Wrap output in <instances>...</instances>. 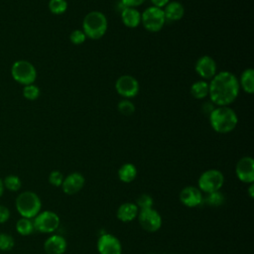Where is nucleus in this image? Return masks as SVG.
<instances>
[{"label": "nucleus", "mask_w": 254, "mask_h": 254, "mask_svg": "<svg viewBox=\"0 0 254 254\" xmlns=\"http://www.w3.org/2000/svg\"><path fill=\"white\" fill-rule=\"evenodd\" d=\"M238 93V79L230 71L216 73L208 83V95L210 101L215 105L227 106L236 99Z\"/></svg>", "instance_id": "1"}, {"label": "nucleus", "mask_w": 254, "mask_h": 254, "mask_svg": "<svg viewBox=\"0 0 254 254\" xmlns=\"http://www.w3.org/2000/svg\"><path fill=\"white\" fill-rule=\"evenodd\" d=\"M209 122L215 132L226 134L235 129L238 118L235 111L230 107L218 106L209 114Z\"/></svg>", "instance_id": "2"}, {"label": "nucleus", "mask_w": 254, "mask_h": 254, "mask_svg": "<svg viewBox=\"0 0 254 254\" xmlns=\"http://www.w3.org/2000/svg\"><path fill=\"white\" fill-rule=\"evenodd\" d=\"M107 25V19L103 13L91 11L83 18L82 31L87 38L98 40L106 33Z\"/></svg>", "instance_id": "3"}, {"label": "nucleus", "mask_w": 254, "mask_h": 254, "mask_svg": "<svg viewBox=\"0 0 254 254\" xmlns=\"http://www.w3.org/2000/svg\"><path fill=\"white\" fill-rule=\"evenodd\" d=\"M15 205L22 217L32 219L41 211L42 201L36 192L26 190L17 196Z\"/></svg>", "instance_id": "4"}, {"label": "nucleus", "mask_w": 254, "mask_h": 254, "mask_svg": "<svg viewBox=\"0 0 254 254\" xmlns=\"http://www.w3.org/2000/svg\"><path fill=\"white\" fill-rule=\"evenodd\" d=\"M11 75L18 83L28 85L35 82L37 78V70L32 63L25 60H19L12 64Z\"/></svg>", "instance_id": "5"}, {"label": "nucleus", "mask_w": 254, "mask_h": 254, "mask_svg": "<svg viewBox=\"0 0 254 254\" xmlns=\"http://www.w3.org/2000/svg\"><path fill=\"white\" fill-rule=\"evenodd\" d=\"M224 184L223 174L215 169L204 171L197 180V188L201 192L209 193L219 190Z\"/></svg>", "instance_id": "6"}, {"label": "nucleus", "mask_w": 254, "mask_h": 254, "mask_svg": "<svg viewBox=\"0 0 254 254\" xmlns=\"http://www.w3.org/2000/svg\"><path fill=\"white\" fill-rule=\"evenodd\" d=\"M35 230L41 233H53L60 226L59 215L52 210L40 211L33 219Z\"/></svg>", "instance_id": "7"}, {"label": "nucleus", "mask_w": 254, "mask_h": 254, "mask_svg": "<svg viewBox=\"0 0 254 254\" xmlns=\"http://www.w3.org/2000/svg\"><path fill=\"white\" fill-rule=\"evenodd\" d=\"M141 22L147 31L158 32L166 23L164 11L155 6L148 7L143 14H141Z\"/></svg>", "instance_id": "8"}, {"label": "nucleus", "mask_w": 254, "mask_h": 254, "mask_svg": "<svg viewBox=\"0 0 254 254\" xmlns=\"http://www.w3.org/2000/svg\"><path fill=\"white\" fill-rule=\"evenodd\" d=\"M137 218L141 227L145 231L151 232V233L157 232L161 228L163 223L161 214L153 207L140 209L138 212Z\"/></svg>", "instance_id": "9"}, {"label": "nucleus", "mask_w": 254, "mask_h": 254, "mask_svg": "<svg viewBox=\"0 0 254 254\" xmlns=\"http://www.w3.org/2000/svg\"><path fill=\"white\" fill-rule=\"evenodd\" d=\"M96 248L99 254H122L120 240L110 233H104L98 237Z\"/></svg>", "instance_id": "10"}, {"label": "nucleus", "mask_w": 254, "mask_h": 254, "mask_svg": "<svg viewBox=\"0 0 254 254\" xmlns=\"http://www.w3.org/2000/svg\"><path fill=\"white\" fill-rule=\"evenodd\" d=\"M115 89L122 97L131 98L139 92V82L132 75L124 74L116 80Z\"/></svg>", "instance_id": "11"}, {"label": "nucleus", "mask_w": 254, "mask_h": 254, "mask_svg": "<svg viewBox=\"0 0 254 254\" xmlns=\"http://www.w3.org/2000/svg\"><path fill=\"white\" fill-rule=\"evenodd\" d=\"M235 174L237 179L245 184H251L254 182V160L245 156L242 157L236 164Z\"/></svg>", "instance_id": "12"}, {"label": "nucleus", "mask_w": 254, "mask_h": 254, "mask_svg": "<svg viewBox=\"0 0 254 254\" xmlns=\"http://www.w3.org/2000/svg\"><path fill=\"white\" fill-rule=\"evenodd\" d=\"M180 201L187 207H196L203 202V195L201 190L193 186L184 188L179 194Z\"/></svg>", "instance_id": "13"}, {"label": "nucleus", "mask_w": 254, "mask_h": 254, "mask_svg": "<svg viewBox=\"0 0 254 254\" xmlns=\"http://www.w3.org/2000/svg\"><path fill=\"white\" fill-rule=\"evenodd\" d=\"M85 183V179L84 177L77 172L71 173L69 175H67L62 184V190L65 194L68 195H72L75 194L77 192H79Z\"/></svg>", "instance_id": "14"}, {"label": "nucleus", "mask_w": 254, "mask_h": 254, "mask_svg": "<svg viewBox=\"0 0 254 254\" xmlns=\"http://www.w3.org/2000/svg\"><path fill=\"white\" fill-rule=\"evenodd\" d=\"M195 71L204 79H210L216 74V63L209 56L200 57L195 63Z\"/></svg>", "instance_id": "15"}, {"label": "nucleus", "mask_w": 254, "mask_h": 254, "mask_svg": "<svg viewBox=\"0 0 254 254\" xmlns=\"http://www.w3.org/2000/svg\"><path fill=\"white\" fill-rule=\"evenodd\" d=\"M66 248V240L59 234L51 235L44 242V250L47 254H64Z\"/></svg>", "instance_id": "16"}, {"label": "nucleus", "mask_w": 254, "mask_h": 254, "mask_svg": "<svg viewBox=\"0 0 254 254\" xmlns=\"http://www.w3.org/2000/svg\"><path fill=\"white\" fill-rule=\"evenodd\" d=\"M139 212V208L134 202H124L119 205L116 211V217L124 223L133 221Z\"/></svg>", "instance_id": "17"}, {"label": "nucleus", "mask_w": 254, "mask_h": 254, "mask_svg": "<svg viewBox=\"0 0 254 254\" xmlns=\"http://www.w3.org/2000/svg\"><path fill=\"white\" fill-rule=\"evenodd\" d=\"M163 11H164L166 21L168 20L171 22L181 20L185 14V8H184L183 4L178 1L169 2L165 6V10H163Z\"/></svg>", "instance_id": "18"}, {"label": "nucleus", "mask_w": 254, "mask_h": 254, "mask_svg": "<svg viewBox=\"0 0 254 254\" xmlns=\"http://www.w3.org/2000/svg\"><path fill=\"white\" fill-rule=\"evenodd\" d=\"M123 24L128 28H136L141 23V14L136 8L126 7L121 11Z\"/></svg>", "instance_id": "19"}, {"label": "nucleus", "mask_w": 254, "mask_h": 254, "mask_svg": "<svg viewBox=\"0 0 254 254\" xmlns=\"http://www.w3.org/2000/svg\"><path fill=\"white\" fill-rule=\"evenodd\" d=\"M137 177V169L131 163L123 164L118 170V178L122 183H132Z\"/></svg>", "instance_id": "20"}, {"label": "nucleus", "mask_w": 254, "mask_h": 254, "mask_svg": "<svg viewBox=\"0 0 254 254\" xmlns=\"http://www.w3.org/2000/svg\"><path fill=\"white\" fill-rule=\"evenodd\" d=\"M239 84L245 92L249 94L254 92V70L252 68H247L241 73Z\"/></svg>", "instance_id": "21"}, {"label": "nucleus", "mask_w": 254, "mask_h": 254, "mask_svg": "<svg viewBox=\"0 0 254 254\" xmlns=\"http://www.w3.org/2000/svg\"><path fill=\"white\" fill-rule=\"evenodd\" d=\"M190 93L196 99H202L208 95V83L204 80H198L190 86Z\"/></svg>", "instance_id": "22"}, {"label": "nucleus", "mask_w": 254, "mask_h": 254, "mask_svg": "<svg viewBox=\"0 0 254 254\" xmlns=\"http://www.w3.org/2000/svg\"><path fill=\"white\" fill-rule=\"evenodd\" d=\"M16 230L19 234L23 236H27L32 234L35 231L33 220L30 218L22 217L16 222Z\"/></svg>", "instance_id": "23"}, {"label": "nucleus", "mask_w": 254, "mask_h": 254, "mask_svg": "<svg viewBox=\"0 0 254 254\" xmlns=\"http://www.w3.org/2000/svg\"><path fill=\"white\" fill-rule=\"evenodd\" d=\"M224 200H225L224 194L219 190H217V191L206 193V196L203 197L202 202L206 203L211 207H218L224 203Z\"/></svg>", "instance_id": "24"}, {"label": "nucleus", "mask_w": 254, "mask_h": 254, "mask_svg": "<svg viewBox=\"0 0 254 254\" xmlns=\"http://www.w3.org/2000/svg\"><path fill=\"white\" fill-rule=\"evenodd\" d=\"M3 185H4V188L10 191H18L21 189L22 183L18 176L8 175L7 177H5L3 181Z\"/></svg>", "instance_id": "25"}, {"label": "nucleus", "mask_w": 254, "mask_h": 254, "mask_svg": "<svg viewBox=\"0 0 254 254\" xmlns=\"http://www.w3.org/2000/svg\"><path fill=\"white\" fill-rule=\"evenodd\" d=\"M49 9L55 15L64 14L67 9V2L65 0H50Z\"/></svg>", "instance_id": "26"}, {"label": "nucleus", "mask_w": 254, "mask_h": 254, "mask_svg": "<svg viewBox=\"0 0 254 254\" xmlns=\"http://www.w3.org/2000/svg\"><path fill=\"white\" fill-rule=\"evenodd\" d=\"M23 96L28 100H36L40 96V88L34 83L24 85Z\"/></svg>", "instance_id": "27"}, {"label": "nucleus", "mask_w": 254, "mask_h": 254, "mask_svg": "<svg viewBox=\"0 0 254 254\" xmlns=\"http://www.w3.org/2000/svg\"><path fill=\"white\" fill-rule=\"evenodd\" d=\"M135 203L138 206L139 210L145 209V208H151L154 205V199L150 194L142 193L137 197Z\"/></svg>", "instance_id": "28"}, {"label": "nucleus", "mask_w": 254, "mask_h": 254, "mask_svg": "<svg viewBox=\"0 0 254 254\" xmlns=\"http://www.w3.org/2000/svg\"><path fill=\"white\" fill-rule=\"evenodd\" d=\"M15 245V241L12 235L8 233L0 234V250L2 251H10Z\"/></svg>", "instance_id": "29"}, {"label": "nucleus", "mask_w": 254, "mask_h": 254, "mask_svg": "<svg viewBox=\"0 0 254 254\" xmlns=\"http://www.w3.org/2000/svg\"><path fill=\"white\" fill-rule=\"evenodd\" d=\"M118 110L121 114H123L125 116H129L135 111V106H134L133 102H131L130 100L122 99L118 103Z\"/></svg>", "instance_id": "30"}, {"label": "nucleus", "mask_w": 254, "mask_h": 254, "mask_svg": "<svg viewBox=\"0 0 254 254\" xmlns=\"http://www.w3.org/2000/svg\"><path fill=\"white\" fill-rule=\"evenodd\" d=\"M64 175L60 171H52L49 175V183L54 187H61L64 181Z\"/></svg>", "instance_id": "31"}, {"label": "nucleus", "mask_w": 254, "mask_h": 254, "mask_svg": "<svg viewBox=\"0 0 254 254\" xmlns=\"http://www.w3.org/2000/svg\"><path fill=\"white\" fill-rule=\"evenodd\" d=\"M69 39H70L72 44H74V45H81L82 43H84V41L86 39V36L83 33V31H81V30H74V31H72L70 33Z\"/></svg>", "instance_id": "32"}, {"label": "nucleus", "mask_w": 254, "mask_h": 254, "mask_svg": "<svg viewBox=\"0 0 254 254\" xmlns=\"http://www.w3.org/2000/svg\"><path fill=\"white\" fill-rule=\"evenodd\" d=\"M10 218V210L7 206L0 204V223H5Z\"/></svg>", "instance_id": "33"}, {"label": "nucleus", "mask_w": 254, "mask_h": 254, "mask_svg": "<svg viewBox=\"0 0 254 254\" xmlns=\"http://www.w3.org/2000/svg\"><path fill=\"white\" fill-rule=\"evenodd\" d=\"M120 2L125 6L129 8H136L143 4L145 0H120Z\"/></svg>", "instance_id": "34"}, {"label": "nucleus", "mask_w": 254, "mask_h": 254, "mask_svg": "<svg viewBox=\"0 0 254 254\" xmlns=\"http://www.w3.org/2000/svg\"><path fill=\"white\" fill-rule=\"evenodd\" d=\"M213 109H214V105H213V103L211 101L210 102H204L202 104V111H203L204 114H206L208 116L212 112Z\"/></svg>", "instance_id": "35"}, {"label": "nucleus", "mask_w": 254, "mask_h": 254, "mask_svg": "<svg viewBox=\"0 0 254 254\" xmlns=\"http://www.w3.org/2000/svg\"><path fill=\"white\" fill-rule=\"evenodd\" d=\"M151 2L155 7L162 9V7H165L170 2V0H151Z\"/></svg>", "instance_id": "36"}, {"label": "nucleus", "mask_w": 254, "mask_h": 254, "mask_svg": "<svg viewBox=\"0 0 254 254\" xmlns=\"http://www.w3.org/2000/svg\"><path fill=\"white\" fill-rule=\"evenodd\" d=\"M247 192H248V195H249L250 198H253V197H254V184H253V183L249 184Z\"/></svg>", "instance_id": "37"}, {"label": "nucleus", "mask_w": 254, "mask_h": 254, "mask_svg": "<svg viewBox=\"0 0 254 254\" xmlns=\"http://www.w3.org/2000/svg\"><path fill=\"white\" fill-rule=\"evenodd\" d=\"M4 192V185H3V180L0 178V197L2 196Z\"/></svg>", "instance_id": "38"}, {"label": "nucleus", "mask_w": 254, "mask_h": 254, "mask_svg": "<svg viewBox=\"0 0 254 254\" xmlns=\"http://www.w3.org/2000/svg\"><path fill=\"white\" fill-rule=\"evenodd\" d=\"M147 254H155V253H147Z\"/></svg>", "instance_id": "39"}, {"label": "nucleus", "mask_w": 254, "mask_h": 254, "mask_svg": "<svg viewBox=\"0 0 254 254\" xmlns=\"http://www.w3.org/2000/svg\"><path fill=\"white\" fill-rule=\"evenodd\" d=\"M171 254H173V253H171Z\"/></svg>", "instance_id": "40"}]
</instances>
